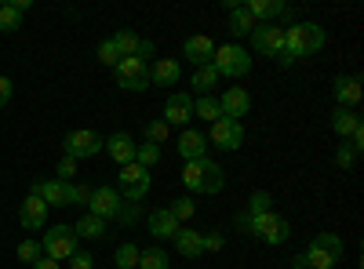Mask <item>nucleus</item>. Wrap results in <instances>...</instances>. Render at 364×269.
<instances>
[{
  "label": "nucleus",
  "mask_w": 364,
  "mask_h": 269,
  "mask_svg": "<svg viewBox=\"0 0 364 269\" xmlns=\"http://www.w3.org/2000/svg\"><path fill=\"white\" fill-rule=\"evenodd\" d=\"M324 44H328V33H324V26H317V22H291V26H284V51L291 55V62L317 55Z\"/></svg>",
  "instance_id": "1"
},
{
  "label": "nucleus",
  "mask_w": 364,
  "mask_h": 269,
  "mask_svg": "<svg viewBox=\"0 0 364 269\" xmlns=\"http://www.w3.org/2000/svg\"><path fill=\"white\" fill-rule=\"evenodd\" d=\"M182 186L190 190V197L193 193H200V197H215V193H223V186H226V175H223V168L215 164V160H186V168H182Z\"/></svg>",
  "instance_id": "2"
},
{
  "label": "nucleus",
  "mask_w": 364,
  "mask_h": 269,
  "mask_svg": "<svg viewBox=\"0 0 364 269\" xmlns=\"http://www.w3.org/2000/svg\"><path fill=\"white\" fill-rule=\"evenodd\" d=\"M343 255H346V248H343V236L339 233H317L302 258H306L310 269H336L343 262Z\"/></svg>",
  "instance_id": "3"
},
{
  "label": "nucleus",
  "mask_w": 364,
  "mask_h": 269,
  "mask_svg": "<svg viewBox=\"0 0 364 269\" xmlns=\"http://www.w3.org/2000/svg\"><path fill=\"white\" fill-rule=\"evenodd\" d=\"M211 66H215L219 77L240 80V77L252 73V51L240 48V44H223V48H215V55H211Z\"/></svg>",
  "instance_id": "4"
},
{
  "label": "nucleus",
  "mask_w": 364,
  "mask_h": 269,
  "mask_svg": "<svg viewBox=\"0 0 364 269\" xmlns=\"http://www.w3.org/2000/svg\"><path fill=\"white\" fill-rule=\"evenodd\" d=\"M149 186H154V175L139 164H124L117 175V193L124 204H142L149 197Z\"/></svg>",
  "instance_id": "5"
},
{
  "label": "nucleus",
  "mask_w": 364,
  "mask_h": 269,
  "mask_svg": "<svg viewBox=\"0 0 364 269\" xmlns=\"http://www.w3.org/2000/svg\"><path fill=\"white\" fill-rule=\"evenodd\" d=\"M77 244H80V236L73 233V226H51L44 229V241H41L44 255L55 262H70L77 255Z\"/></svg>",
  "instance_id": "6"
},
{
  "label": "nucleus",
  "mask_w": 364,
  "mask_h": 269,
  "mask_svg": "<svg viewBox=\"0 0 364 269\" xmlns=\"http://www.w3.org/2000/svg\"><path fill=\"white\" fill-rule=\"evenodd\" d=\"M102 146H106V138L102 135H95V131H87V128H77V131H70L66 138H63V157H70V160H91V157H99L102 153Z\"/></svg>",
  "instance_id": "7"
},
{
  "label": "nucleus",
  "mask_w": 364,
  "mask_h": 269,
  "mask_svg": "<svg viewBox=\"0 0 364 269\" xmlns=\"http://www.w3.org/2000/svg\"><path fill=\"white\" fill-rule=\"evenodd\" d=\"M252 236H259V241L269 244V248H277V244H284L288 236H291V226H288V219L281 212H273V207H269L266 215H259L252 222Z\"/></svg>",
  "instance_id": "8"
},
{
  "label": "nucleus",
  "mask_w": 364,
  "mask_h": 269,
  "mask_svg": "<svg viewBox=\"0 0 364 269\" xmlns=\"http://www.w3.org/2000/svg\"><path fill=\"white\" fill-rule=\"evenodd\" d=\"M117 87L120 92H149V62H139V58H120L117 62Z\"/></svg>",
  "instance_id": "9"
},
{
  "label": "nucleus",
  "mask_w": 364,
  "mask_h": 269,
  "mask_svg": "<svg viewBox=\"0 0 364 269\" xmlns=\"http://www.w3.org/2000/svg\"><path fill=\"white\" fill-rule=\"evenodd\" d=\"M208 146L223 149V153H233V149L245 146V124L230 121V116H219V121L208 128Z\"/></svg>",
  "instance_id": "10"
},
{
  "label": "nucleus",
  "mask_w": 364,
  "mask_h": 269,
  "mask_svg": "<svg viewBox=\"0 0 364 269\" xmlns=\"http://www.w3.org/2000/svg\"><path fill=\"white\" fill-rule=\"evenodd\" d=\"M252 44L262 58H281L284 55V26L277 22H259L255 33H252Z\"/></svg>",
  "instance_id": "11"
},
{
  "label": "nucleus",
  "mask_w": 364,
  "mask_h": 269,
  "mask_svg": "<svg viewBox=\"0 0 364 269\" xmlns=\"http://www.w3.org/2000/svg\"><path fill=\"white\" fill-rule=\"evenodd\" d=\"M161 121L168 128H190V121H193V95L190 92H171L168 102H164V116H161Z\"/></svg>",
  "instance_id": "12"
},
{
  "label": "nucleus",
  "mask_w": 364,
  "mask_h": 269,
  "mask_svg": "<svg viewBox=\"0 0 364 269\" xmlns=\"http://www.w3.org/2000/svg\"><path fill=\"white\" fill-rule=\"evenodd\" d=\"M120 204H124V200H120V193L113 186H95V190H91V200H87V215L109 222V219H117Z\"/></svg>",
  "instance_id": "13"
},
{
  "label": "nucleus",
  "mask_w": 364,
  "mask_h": 269,
  "mask_svg": "<svg viewBox=\"0 0 364 269\" xmlns=\"http://www.w3.org/2000/svg\"><path fill=\"white\" fill-rule=\"evenodd\" d=\"M109 40H113V48L120 51V58H139V62H149V55H154V44L142 40V37H135L132 29H117Z\"/></svg>",
  "instance_id": "14"
},
{
  "label": "nucleus",
  "mask_w": 364,
  "mask_h": 269,
  "mask_svg": "<svg viewBox=\"0 0 364 269\" xmlns=\"http://www.w3.org/2000/svg\"><path fill=\"white\" fill-rule=\"evenodd\" d=\"M18 222H22V229H29V233H44V229H48V204H44L37 193H29V197L22 200V207H18Z\"/></svg>",
  "instance_id": "15"
},
{
  "label": "nucleus",
  "mask_w": 364,
  "mask_h": 269,
  "mask_svg": "<svg viewBox=\"0 0 364 269\" xmlns=\"http://www.w3.org/2000/svg\"><path fill=\"white\" fill-rule=\"evenodd\" d=\"M135 149H139V142L128 135V131H113L109 138H106V146H102V153H109V160L113 164H135Z\"/></svg>",
  "instance_id": "16"
},
{
  "label": "nucleus",
  "mask_w": 364,
  "mask_h": 269,
  "mask_svg": "<svg viewBox=\"0 0 364 269\" xmlns=\"http://www.w3.org/2000/svg\"><path fill=\"white\" fill-rule=\"evenodd\" d=\"M245 11L255 18V22H273V18H284L291 26V8L284 0H245Z\"/></svg>",
  "instance_id": "17"
},
{
  "label": "nucleus",
  "mask_w": 364,
  "mask_h": 269,
  "mask_svg": "<svg viewBox=\"0 0 364 269\" xmlns=\"http://www.w3.org/2000/svg\"><path fill=\"white\" fill-rule=\"evenodd\" d=\"M146 229H149V236H154V241H175V233L182 229V222L168 212V207H157V212H149Z\"/></svg>",
  "instance_id": "18"
},
{
  "label": "nucleus",
  "mask_w": 364,
  "mask_h": 269,
  "mask_svg": "<svg viewBox=\"0 0 364 269\" xmlns=\"http://www.w3.org/2000/svg\"><path fill=\"white\" fill-rule=\"evenodd\" d=\"M223 11L230 15V33L233 37H252L255 33V18L245 11V0H223Z\"/></svg>",
  "instance_id": "19"
},
{
  "label": "nucleus",
  "mask_w": 364,
  "mask_h": 269,
  "mask_svg": "<svg viewBox=\"0 0 364 269\" xmlns=\"http://www.w3.org/2000/svg\"><path fill=\"white\" fill-rule=\"evenodd\" d=\"M175 149H178L182 160H204V157H208V135L197 131V128H182Z\"/></svg>",
  "instance_id": "20"
},
{
  "label": "nucleus",
  "mask_w": 364,
  "mask_h": 269,
  "mask_svg": "<svg viewBox=\"0 0 364 269\" xmlns=\"http://www.w3.org/2000/svg\"><path fill=\"white\" fill-rule=\"evenodd\" d=\"M219 109H223V116H230V121H240V116L252 113V95L245 92V87H226L223 99H219Z\"/></svg>",
  "instance_id": "21"
},
{
  "label": "nucleus",
  "mask_w": 364,
  "mask_h": 269,
  "mask_svg": "<svg viewBox=\"0 0 364 269\" xmlns=\"http://www.w3.org/2000/svg\"><path fill=\"white\" fill-rule=\"evenodd\" d=\"M215 40L211 37H204V33H193V37H186L182 40V58H190L193 66H208L211 62V55H215Z\"/></svg>",
  "instance_id": "22"
},
{
  "label": "nucleus",
  "mask_w": 364,
  "mask_h": 269,
  "mask_svg": "<svg viewBox=\"0 0 364 269\" xmlns=\"http://www.w3.org/2000/svg\"><path fill=\"white\" fill-rule=\"evenodd\" d=\"M29 193H37L48 207H70V182H58V178H48V182H33Z\"/></svg>",
  "instance_id": "23"
},
{
  "label": "nucleus",
  "mask_w": 364,
  "mask_h": 269,
  "mask_svg": "<svg viewBox=\"0 0 364 269\" xmlns=\"http://www.w3.org/2000/svg\"><path fill=\"white\" fill-rule=\"evenodd\" d=\"M178 77H182L178 58H157V62L149 66V87H175Z\"/></svg>",
  "instance_id": "24"
},
{
  "label": "nucleus",
  "mask_w": 364,
  "mask_h": 269,
  "mask_svg": "<svg viewBox=\"0 0 364 269\" xmlns=\"http://www.w3.org/2000/svg\"><path fill=\"white\" fill-rule=\"evenodd\" d=\"M269 207H273V197H269L266 190H255L252 200H248V212L237 215V229H240V233H252V222H255L259 215H266Z\"/></svg>",
  "instance_id": "25"
},
{
  "label": "nucleus",
  "mask_w": 364,
  "mask_h": 269,
  "mask_svg": "<svg viewBox=\"0 0 364 269\" xmlns=\"http://www.w3.org/2000/svg\"><path fill=\"white\" fill-rule=\"evenodd\" d=\"M331 95H336V106L353 109V106L360 102V77H336V84H331Z\"/></svg>",
  "instance_id": "26"
},
{
  "label": "nucleus",
  "mask_w": 364,
  "mask_h": 269,
  "mask_svg": "<svg viewBox=\"0 0 364 269\" xmlns=\"http://www.w3.org/2000/svg\"><path fill=\"white\" fill-rule=\"evenodd\" d=\"M219 73H215V66H193V73H190V87H197V99L200 95H211V92H215V87H219Z\"/></svg>",
  "instance_id": "27"
},
{
  "label": "nucleus",
  "mask_w": 364,
  "mask_h": 269,
  "mask_svg": "<svg viewBox=\"0 0 364 269\" xmlns=\"http://www.w3.org/2000/svg\"><path fill=\"white\" fill-rule=\"evenodd\" d=\"M73 233L84 236V241H102V236L109 233V222H102V219H95V215L84 212V215L73 222Z\"/></svg>",
  "instance_id": "28"
},
{
  "label": "nucleus",
  "mask_w": 364,
  "mask_h": 269,
  "mask_svg": "<svg viewBox=\"0 0 364 269\" xmlns=\"http://www.w3.org/2000/svg\"><path fill=\"white\" fill-rule=\"evenodd\" d=\"M360 128V116L353 113V109H343V106H336V113H331V131H336L343 142L353 135Z\"/></svg>",
  "instance_id": "29"
},
{
  "label": "nucleus",
  "mask_w": 364,
  "mask_h": 269,
  "mask_svg": "<svg viewBox=\"0 0 364 269\" xmlns=\"http://www.w3.org/2000/svg\"><path fill=\"white\" fill-rule=\"evenodd\" d=\"M175 251H178L182 258H200V255H204L200 233H197V229H178V233H175Z\"/></svg>",
  "instance_id": "30"
},
{
  "label": "nucleus",
  "mask_w": 364,
  "mask_h": 269,
  "mask_svg": "<svg viewBox=\"0 0 364 269\" xmlns=\"http://www.w3.org/2000/svg\"><path fill=\"white\" fill-rule=\"evenodd\" d=\"M193 116H197V121H204V124H215L219 116H223L219 99H215V95H200V99L193 102Z\"/></svg>",
  "instance_id": "31"
},
{
  "label": "nucleus",
  "mask_w": 364,
  "mask_h": 269,
  "mask_svg": "<svg viewBox=\"0 0 364 269\" xmlns=\"http://www.w3.org/2000/svg\"><path fill=\"white\" fill-rule=\"evenodd\" d=\"M135 164H139V168H146V171H154V168L161 164V146L142 142V146L135 149Z\"/></svg>",
  "instance_id": "32"
},
{
  "label": "nucleus",
  "mask_w": 364,
  "mask_h": 269,
  "mask_svg": "<svg viewBox=\"0 0 364 269\" xmlns=\"http://www.w3.org/2000/svg\"><path fill=\"white\" fill-rule=\"evenodd\" d=\"M113 262H117L113 269H139V244H128V241H124V244L117 248Z\"/></svg>",
  "instance_id": "33"
},
{
  "label": "nucleus",
  "mask_w": 364,
  "mask_h": 269,
  "mask_svg": "<svg viewBox=\"0 0 364 269\" xmlns=\"http://www.w3.org/2000/svg\"><path fill=\"white\" fill-rule=\"evenodd\" d=\"M139 269H168V251H164V248H146V251H139Z\"/></svg>",
  "instance_id": "34"
},
{
  "label": "nucleus",
  "mask_w": 364,
  "mask_h": 269,
  "mask_svg": "<svg viewBox=\"0 0 364 269\" xmlns=\"http://www.w3.org/2000/svg\"><path fill=\"white\" fill-rule=\"evenodd\" d=\"M168 212H171L178 222H186V219H193V215H197V200H193L190 193H186V197H175V200L168 204Z\"/></svg>",
  "instance_id": "35"
},
{
  "label": "nucleus",
  "mask_w": 364,
  "mask_h": 269,
  "mask_svg": "<svg viewBox=\"0 0 364 269\" xmlns=\"http://www.w3.org/2000/svg\"><path fill=\"white\" fill-rule=\"evenodd\" d=\"M22 29V11L15 4H0V33H15Z\"/></svg>",
  "instance_id": "36"
},
{
  "label": "nucleus",
  "mask_w": 364,
  "mask_h": 269,
  "mask_svg": "<svg viewBox=\"0 0 364 269\" xmlns=\"http://www.w3.org/2000/svg\"><path fill=\"white\" fill-rule=\"evenodd\" d=\"M15 255H18V262L33 265V262H41V258H44V248H41V241H22V244L15 248Z\"/></svg>",
  "instance_id": "37"
},
{
  "label": "nucleus",
  "mask_w": 364,
  "mask_h": 269,
  "mask_svg": "<svg viewBox=\"0 0 364 269\" xmlns=\"http://www.w3.org/2000/svg\"><path fill=\"white\" fill-rule=\"evenodd\" d=\"M146 142H154V146H164L168 142V135H171V128L164 124V121H146Z\"/></svg>",
  "instance_id": "38"
},
{
  "label": "nucleus",
  "mask_w": 364,
  "mask_h": 269,
  "mask_svg": "<svg viewBox=\"0 0 364 269\" xmlns=\"http://www.w3.org/2000/svg\"><path fill=\"white\" fill-rule=\"evenodd\" d=\"M200 248L215 255V251H223V248H226V236H223L219 229H211V233H200Z\"/></svg>",
  "instance_id": "39"
},
{
  "label": "nucleus",
  "mask_w": 364,
  "mask_h": 269,
  "mask_svg": "<svg viewBox=\"0 0 364 269\" xmlns=\"http://www.w3.org/2000/svg\"><path fill=\"white\" fill-rule=\"evenodd\" d=\"M99 62H102V66H113V70H117V62H120V51L113 48V40H109V37L99 44Z\"/></svg>",
  "instance_id": "40"
},
{
  "label": "nucleus",
  "mask_w": 364,
  "mask_h": 269,
  "mask_svg": "<svg viewBox=\"0 0 364 269\" xmlns=\"http://www.w3.org/2000/svg\"><path fill=\"white\" fill-rule=\"evenodd\" d=\"M336 164H339V168H343V171H350V168H353V164H357V149H353V146H350V142H343V146H339V149H336Z\"/></svg>",
  "instance_id": "41"
},
{
  "label": "nucleus",
  "mask_w": 364,
  "mask_h": 269,
  "mask_svg": "<svg viewBox=\"0 0 364 269\" xmlns=\"http://www.w3.org/2000/svg\"><path fill=\"white\" fill-rule=\"evenodd\" d=\"M73 175H77V160L63 157V160H58V168H55V178H58V182H73Z\"/></svg>",
  "instance_id": "42"
},
{
  "label": "nucleus",
  "mask_w": 364,
  "mask_h": 269,
  "mask_svg": "<svg viewBox=\"0 0 364 269\" xmlns=\"http://www.w3.org/2000/svg\"><path fill=\"white\" fill-rule=\"evenodd\" d=\"M87 200H91V190H87L84 182H80V186L70 182V204H87Z\"/></svg>",
  "instance_id": "43"
},
{
  "label": "nucleus",
  "mask_w": 364,
  "mask_h": 269,
  "mask_svg": "<svg viewBox=\"0 0 364 269\" xmlns=\"http://www.w3.org/2000/svg\"><path fill=\"white\" fill-rule=\"evenodd\" d=\"M70 269H95V258H91L87 251H77V255L70 258Z\"/></svg>",
  "instance_id": "44"
},
{
  "label": "nucleus",
  "mask_w": 364,
  "mask_h": 269,
  "mask_svg": "<svg viewBox=\"0 0 364 269\" xmlns=\"http://www.w3.org/2000/svg\"><path fill=\"white\" fill-rule=\"evenodd\" d=\"M11 92H15V84H11V77H0V109H4V106L11 102Z\"/></svg>",
  "instance_id": "45"
},
{
  "label": "nucleus",
  "mask_w": 364,
  "mask_h": 269,
  "mask_svg": "<svg viewBox=\"0 0 364 269\" xmlns=\"http://www.w3.org/2000/svg\"><path fill=\"white\" fill-rule=\"evenodd\" d=\"M135 207H139V204H120V212H117V219L124 222V226H132V222L139 219V215H135Z\"/></svg>",
  "instance_id": "46"
},
{
  "label": "nucleus",
  "mask_w": 364,
  "mask_h": 269,
  "mask_svg": "<svg viewBox=\"0 0 364 269\" xmlns=\"http://www.w3.org/2000/svg\"><path fill=\"white\" fill-rule=\"evenodd\" d=\"M29 269H63V262H55V258H41V262H33V265H29Z\"/></svg>",
  "instance_id": "47"
}]
</instances>
